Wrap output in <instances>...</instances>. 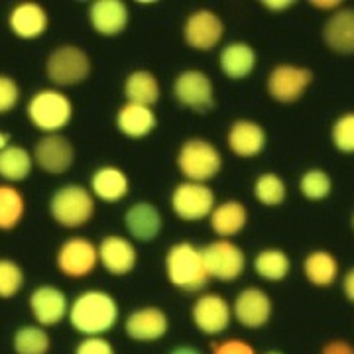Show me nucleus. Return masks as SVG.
I'll return each instance as SVG.
<instances>
[{
  "label": "nucleus",
  "instance_id": "nucleus-34",
  "mask_svg": "<svg viewBox=\"0 0 354 354\" xmlns=\"http://www.w3.org/2000/svg\"><path fill=\"white\" fill-rule=\"evenodd\" d=\"M254 199L264 205L268 209H274V207H279L283 205L286 197H288V185L286 181L274 174V171H266L262 176L256 177L252 185Z\"/></svg>",
  "mask_w": 354,
  "mask_h": 354
},
{
  "label": "nucleus",
  "instance_id": "nucleus-13",
  "mask_svg": "<svg viewBox=\"0 0 354 354\" xmlns=\"http://www.w3.org/2000/svg\"><path fill=\"white\" fill-rule=\"evenodd\" d=\"M232 307L221 293H203L191 307V321L207 337H218L232 323Z\"/></svg>",
  "mask_w": 354,
  "mask_h": 354
},
{
  "label": "nucleus",
  "instance_id": "nucleus-18",
  "mask_svg": "<svg viewBox=\"0 0 354 354\" xmlns=\"http://www.w3.org/2000/svg\"><path fill=\"white\" fill-rule=\"evenodd\" d=\"M99 262L111 276H128L138 264V250L127 236L109 234L99 242Z\"/></svg>",
  "mask_w": 354,
  "mask_h": 354
},
{
  "label": "nucleus",
  "instance_id": "nucleus-29",
  "mask_svg": "<svg viewBox=\"0 0 354 354\" xmlns=\"http://www.w3.org/2000/svg\"><path fill=\"white\" fill-rule=\"evenodd\" d=\"M124 97L127 102L153 106L162 97V87L158 77L148 69H136L124 79Z\"/></svg>",
  "mask_w": 354,
  "mask_h": 354
},
{
  "label": "nucleus",
  "instance_id": "nucleus-48",
  "mask_svg": "<svg viewBox=\"0 0 354 354\" xmlns=\"http://www.w3.org/2000/svg\"><path fill=\"white\" fill-rule=\"evenodd\" d=\"M351 225H353V230H354V213H353V216H351Z\"/></svg>",
  "mask_w": 354,
  "mask_h": 354
},
{
  "label": "nucleus",
  "instance_id": "nucleus-21",
  "mask_svg": "<svg viewBox=\"0 0 354 354\" xmlns=\"http://www.w3.org/2000/svg\"><path fill=\"white\" fill-rule=\"evenodd\" d=\"M50 16L38 2H18L8 12V28L16 38L38 39L48 32Z\"/></svg>",
  "mask_w": 354,
  "mask_h": 354
},
{
  "label": "nucleus",
  "instance_id": "nucleus-32",
  "mask_svg": "<svg viewBox=\"0 0 354 354\" xmlns=\"http://www.w3.org/2000/svg\"><path fill=\"white\" fill-rule=\"evenodd\" d=\"M26 215V197L10 183H0V230H14L20 227Z\"/></svg>",
  "mask_w": 354,
  "mask_h": 354
},
{
  "label": "nucleus",
  "instance_id": "nucleus-41",
  "mask_svg": "<svg viewBox=\"0 0 354 354\" xmlns=\"http://www.w3.org/2000/svg\"><path fill=\"white\" fill-rule=\"evenodd\" d=\"M319 354H354V346L344 339H333L323 344Z\"/></svg>",
  "mask_w": 354,
  "mask_h": 354
},
{
  "label": "nucleus",
  "instance_id": "nucleus-47",
  "mask_svg": "<svg viewBox=\"0 0 354 354\" xmlns=\"http://www.w3.org/2000/svg\"><path fill=\"white\" fill-rule=\"evenodd\" d=\"M264 354H283V353H279V351H268V353Z\"/></svg>",
  "mask_w": 354,
  "mask_h": 354
},
{
  "label": "nucleus",
  "instance_id": "nucleus-12",
  "mask_svg": "<svg viewBox=\"0 0 354 354\" xmlns=\"http://www.w3.org/2000/svg\"><path fill=\"white\" fill-rule=\"evenodd\" d=\"M34 164L48 176H64L75 164L73 142L64 134H44L32 150Z\"/></svg>",
  "mask_w": 354,
  "mask_h": 354
},
{
  "label": "nucleus",
  "instance_id": "nucleus-40",
  "mask_svg": "<svg viewBox=\"0 0 354 354\" xmlns=\"http://www.w3.org/2000/svg\"><path fill=\"white\" fill-rule=\"evenodd\" d=\"M213 354H256V348L248 341L230 337L213 344Z\"/></svg>",
  "mask_w": 354,
  "mask_h": 354
},
{
  "label": "nucleus",
  "instance_id": "nucleus-46",
  "mask_svg": "<svg viewBox=\"0 0 354 354\" xmlns=\"http://www.w3.org/2000/svg\"><path fill=\"white\" fill-rule=\"evenodd\" d=\"M8 144H10V136H8L6 132H2V130H0V150H4Z\"/></svg>",
  "mask_w": 354,
  "mask_h": 354
},
{
  "label": "nucleus",
  "instance_id": "nucleus-26",
  "mask_svg": "<svg viewBox=\"0 0 354 354\" xmlns=\"http://www.w3.org/2000/svg\"><path fill=\"white\" fill-rule=\"evenodd\" d=\"M256 64H258L256 50L246 41H230L218 53V67L223 75L232 81H242L252 75Z\"/></svg>",
  "mask_w": 354,
  "mask_h": 354
},
{
  "label": "nucleus",
  "instance_id": "nucleus-28",
  "mask_svg": "<svg viewBox=\"0 0 354 354\" xmlns=\"http://www.w3.org/2000/svg\"><path fill=\"white\" fill-rule=\"evenodd\" d=\"M304 276L305 279L313 286V288H330L337 278H339V260L335 258V254L329 250H313L305 256L304 260Z\"/></svg>",
  "mask_w": 354,
  "mask_h": 354
},
{
  "label": "nucleus",
  "instance_id": "nucleus-30",
  "mask_svg": "<svg viewBox=\"0 0 354 354\" xmlns=\"http://www.w3.org/2000/svg\"><path fill=\"white\" fill-rule=\"evenodd\" d=\"M34 158L32 152H28L22 146L8 144L4 150H0V179H4V183H20L26 181L32 169H34Z\"/></svg>",
  "mask_w": 354,
  "mask_h": 354
},
{
  "label": "nucleus",
  "instance_id": "nucleus-27",
  "mask_svg": "<svg viewBox=\"0 0 354 354\" xmlns=\"http://www.w3.org/2000/svg\"><path fill=\"white\" fill-rule=\"evenodd\" d=\"M209 223L218 239L230 241L232 236L241 234L248 225V209L239 199L216 203L215 211L209 216Z\"/></svg>",
  "mask_w": 354,
  "mask_h": 354
},
{
  "label": "nucleus",
  "instance_id": "nucleus-44",
  "mask_svg": "<svg viewBox=\"0 0 354 354\" xmlns=\"http://www.w3.org/2000/svg\"><path fill=\"white\" fill-rule=\"evenodd\" d=\"M295 2H262V6H266L268 10H272V12H283V10H288V8H291Z\"/></svg>",
  "mask_w": 354,
  "mask_h": 354
},
{
  "label": "nucleus",
  "instance_id": "nucleus-4",
  "mask_svg": "<svg viewBox=\"0 0 354 354\" xmlns=\"http://www.w3.org/2000/svg\"><path fill=\"white\" fill-rule=\"evenodd\" d=\"M91 189L81 183H65L51 193L48 211L55 225L64 228H81L95 216L97 205Z\"/></svg>",
  "mask_w": 354,
  "mask_h": 354
},
{
  "label": "nucleus",
  "instance_id": "nucleus-20",
  "mask_svg": "<svg viewBox=\"0 0 354 354\" xmlns=\"http://www.w3.org/2000/svg\"><path fill=\"white\" fill-rule=\"evenodd\" d=\"M128 6L120 0H97L88 6V24L102 38L120 36L128 28Z\"/></svg>",
  "mask_w": 354,
  "mask_h": 354
},
{
  "label": "nucleus",
  "instance_id": "nucleus-24",
  "mask_svg": "<svg viewBox=\"0 0 354 354\" xmlns=\"http://www.w3.org/2000/svg\"><path fill=\"white\" fill-rule=\"evenodd\" d=\"M88 189L99 201L118 203L130 193V179L116 165H101L93 171Z\"/></svg>",
  "mask_w": 354,
  "mask_h": 354
},
{
  "label": "nucleus",
  "instance_id": "nucleus-11",
  "mask_svg": "<svg viewBox=\"0 0 354 354\" xmlns=\"http://www.w3.org/2000/svg\"><path fill=\"white\" fill-rule=\"evenodd\" d=\"M203 258L209 272V278L218 281H234L246 270V254L236 242L218 241L211 242L203 248Z\"/></svg>",
  "mask_w": 354,
  "mask_h": 354
},
{
  "label": "nucleus",
  "instance_id": "nucleus-22",
  "mask_svg": "<svg viewBox=\"0 0 354 354\" xmlns=\"http://www.w3.org/2000/svg\"><path fill=\"white\" fill-rule=\"evenodd\" d=\"M124 227L134 241L153 242L164 228V218L153 203L138 201L124 213Z\"/></svg>",
  "mask_w": 354,
  "mask_h": 354
},
{
  "label": "nucleus",
  "instance_id": "nucleus-36",
  "mask_svg": "<svg viewBox=\"0 0 354 354\" xmlns=\"http://www.w3.org/2000/svg\"><path fill=\"white\" fill-rule=\"evenodd\" d=\"M24 270L16 260L0 258V299H12L24 288Z\"/></svg>",
  "mask_w": 354,
  "mask_h": 354
},
{
  "label": "nucleus",
  "instance_id": "nucleus-43",
  "mask_svg": "<svg viewBox=\"0 0 354 354\" xmlns=\"http://www.w3.org/2000/svg\"><path fill=\"white\" fill-rule=\"evenodd\" d=\"M311 6L317 8V10H323V12L333 14V12H337L339 8H342V2L341 0H339V2H337V0H333V2H311Z\"/></svg>",
  "mask_w": 354,
  "mask_h": 354
},
{
  "label": "nucleus",
  "instance_id": "nucleus-45",
  "mask_svg": "<svg viewBox=\"0 0 354 354\" xmlns=\"http://www.w3.org/2000/svg\"><path fill=\"white\" fill-rule=\"evenodd\" d=\"M169 354H203L201 351H197L195 346H191V344H179L176 346L174 351H169Z\"/></svg>",
  "mask_w": 354,
  "mask_h": 354
},
{
  "label": "nucleus",
  "instance_id": "nucleus-6",
  "mask_svg": "<svg viewBox=\"0 0 354 354\" xmlns=\"http://www.w3.org/2000/svg\"><path fill=\"white\" fill-rule=\"evenodd\" d=\"M91 71V55L75 44H64L51 50L46 59V75L55 88L77 87L87 81Z\"/></svg>",
  "mask_w": 354,
  "mask_h": 354
},
{
  "label": "nucleus",
  "instance_id": "nucleus-5",
  "mask_svg": "<svg viewBox=\"0 0 354 354\" xmlns=\"http://www.w3.org/2000/svg\"><path fill=\"white\" fill-rule=\"evenodd\" d=\"M177 169L185 181L209 183L223 169V156L215 144L205 138H189L183 142L176 158Z\"/></svg>",
  "mask_w": 354,
  "mask_h": 354
},
{
  "label": "nucleus",
  "instance_id": "nucleus-33",
  "mask_svg": "<svg viewBox=\"0 0 354 354\" xmlns=\"http://www.w3.org/2000/svg\"><path fill=\"white\" fill-rule=\"evenodd\" d=\"M14 354H48L51 351V337L39 325H22L14 330Z\"/></svg>",
  "mask_w": 354,
  "mask_h": 354
},
{
  "label": "nucleus",
  "instance_id": "nucleus-2",
  "mask_svg": "<svg viewBox=\"0 0 354 354\" xmlns=\"http://www.w3.org/2000/svg\"><path fill=\"white\" fill-rule=\"evenodd\" d=\"M167 281L181 291H201L209 283V272L203 258V248L191 242H176L165 254Z\"/></svg>",
  "mask_w": 354,
  "mask_h": 354
},
{
  "label": "nucleus",
  "instance_id": "nucleus-3",
  "mask_svg": "<svg viewBox=\"0 0 354 354\" xmlns=\"http://www.w3.org/2000/svg\"><path fill=\"white\" fill-rule=\"evenodd\" d=\"M26 116L39 132L62 134L73 118V102L62 88H39L26 104Z\"/></svg>",
  "mask_w": 354,
  "mask_h": 354
},
{
  "label": "nucleus",
  "instance_id": "nucleus-38",
  "mask_svg": "<svg viewBox=\"0 0 354 354\" xmlns=\"http://www.w3.org/2000/svg\"><path fill=\"white\" fill-rule=\"evenodd\" d=\"M20 97H22V93H20V85L16 83V79L0 73V116L12 113L20 102Z\"/></svg>",
  "mask_w": 354,
  "mask_h": 354
},
{
  "label": "nucleus",
  "instance_id": "nucleus-35",
  "mask_svg": "<svg viewBox=\"0 0 354 354\" xmlns=\"http://www.w3.org/2000/svg\"><path fill=\"white\" fill-rule=\"evenodd\" d=\"M333 191V179L321 167L305 169L304 176L299 177V193L307 201H323Z\"/></svg>",
  "mask_w": 354,
  "mask_h": 354
},
{
  "label": "nucleus",
  "instance_id": "nucleus-15",
  "mask_svg": "<svg viewBox=\"0 0 354 354\" xmlns=\"http://www.w3.org/2000/svg\"><path fill=\"white\" fill-rule=\"evenodd\" d=\"M28 307H30V313L34 317L36 325L48 329V327L59 325L64 319H67L71 304H69L64 290L50 286V283H44L30 293Z\"/></svg>",
  "mask_w": 354,
  "mask_h": 354
},
{
  "label": "nucleus",
  "instance_id": "nucleus-39",
  "mask_svg": "<svg viewBox=\"0 0 354 354\" xmlns=\"http://www.w3.org/2000/svg\"><path fill=\"white\" fill-rule=\"evenodd\" d=\"M73 354H116L113 342L106 337H83L77 342Z\"/></svg>",
  "mask_w": 354,
  "mask_h": 354
},
{
  "label": "nucleus",
  "instance_id": "nucleus-9",
  "mask_svg": "<svg viewBox=\"0 0 354 354\" xmlns=\"http://www.w3.org/2000/svg\"><path fill=\"white\" fill-rule=\"evenodd\" d=\"M313 83V71L304 65L281 64L276 65L266 81V88L270 99L281 104L297 102L305 95V91Z\"/></svg>",
  "mask_w": 354,
  "mask_h": 354
},
{
  "label": "nucleus",
  "instance_id": "nucleus-7",
  "mask_svg": "<svg viewBox=\"0 0 354 354\" xmlns=\"http://www.w3.org/2000/svg\"><path fill=\"white\" fill-rule=\"evenodd\" d=\"M169 205L177 218L185 223H199L215 211L216 197L207 183L181 181L171 191Z\"/></svg>",
  "mask_w": 354,
  "mask_h": 354
},
{
  "label": "nucleus",
  "instance_id": "nucleus-42",
  "mask_svg": "<svg viewBox=\"0 0 354 354\" xmlns=\"http://www.w3.org/2000/svg\"><path fill=\"white\" fill-rule=\"evenodd\" d=\"M342 293L354 305V268H351L342 278Z\"/></svg>",
  "mask_w": 354,
  "mask_h": 354
},
{
  "label": "nucleus",
  "instance_id": "nucleus-1",
  "mask_svg": "<svg viewBox=\"0 0 354 354\" xmlns=\"http://www.w3.org/2000/svg\"><path fill=\"white\" fill-rule=\"evenodd\" d=\"M120 307L109 291H81L69 307V323L81 337H104L116 327Z\"/></svg>",
  "mask_w": 354,
  "mask_h": 354
},
{
  "label": "nucleus",
  "instance_id": "nucleus-25",
  "mask_svg": "<svg viewBox=\"0 0 354 354\" xmlns=\"http://www.w3.org/2000/svg\"><path fill=\"white\" fill-rule=\"evenodd\" d=\"M116 128L120 134H124L127 138L140 140L146 138L148 134H152L158 127V116L153 113L152 106H144V104H134V102H124L118 113H116Z\"/></svg>",
  "mask_w": 354,
  "mask_h": 354
},
{
  "label": "nucleus",
  "instance_id": "nucleus-31",
  "mask_svg": "<svg viewBox=\"0 0 354 354\" xmlns=\"http://www.w3.org/2000/svg\"><path fill=\"white\" fill-rule=\"evenodd\" d=\"M252 268L256 276L266 281H283L290 276L291 260L281 248L272 246V248L260 250L254 256Z\"/></svg>",
  "mask_w": 354,
  "mask_h": 354
},
{
  "label": "nucleus",
  "instance_id": "nucleus-8",
  "mask_svg": "<svg viewBox=\"0 0 354 354\" xmlns=\"http://www.w3.org/2000/svg\"><path fill=\"white\" fill-rule=\"evenodd\" d=\"M99 262V244L85 236H71L62 242L55 252L57 270L69 279H83L91 276Z\"/></svg>",
  "mask_w": 354,
  "mask_h": 354
},
{
  "label": "nucleus",
  "instance_id": "nucleus-17",
  "mask_svg": "<svg viewBox=\"0 0 354 354\" xmlns=\"http://www.w3.org/2000/svg\"><path fill=\"white\" fill-rule=\"evenodd\" d=\"M274 305L270 295L260 288H244L232 304V317L246 329H262L270 323Z\"/></svg>",
  "mask_w": 354,
  "mask_h": 354
},
{
  "label": "nucleus",
  "instance_id": "nucleus-10",
  "mask_svg": "<svg viewBox=\"0 0 354 354\" xmlns=\"http://www.w3.org/2000/svg\"><path fill=\"white\" fill-rule=\"evenodd\" d=\"M176 101L193 113L205 114L215 109V87L201 69H185L174 81Z\"/></svg>",
  "mask_w": 354,
  "mask_h": 354
},
{
  "label": "nucleus",
  "instance_id": "nucleus-23",
  "mask_svg": "<svg viewBox=\"0 0 354 354\" xmlns=\"http://www.w3.org/2000/svg\"><path fill=\"white\" fill-rule=\"evenodd\" d=\"M321 36L325 46L339 55H354V8H339L327 16Z\"/></svg>",
  "mask_w": 354,
  "mask_h": 354
},
{
  "label": "nucleus",
  "instance_id": "nucleus-16",
  "mask_svg": "<svg viewBox=\"0 0 354 354\" xmlns=\"http://www.w3.org/2000/svg\"><path fill=\"white\" fill-rule=\"evenodd\" d=\"M169 330V317L162 307L146 305L130 311L124 319V333L130 341L156 342Z\"/></svg>",
  "mask_w": 354,
  "mask_h": 354
},
{
  "label": "nucleus",
  "instance_id": "nucleus-14",
  "mask_svg": "<svg viewBox=\"0 0 354 354\" xmlns=\"http://www.w3.org/2000/svg\"><path fill=\"white\" fill-rule=\"evenodd\" d=\"M225 38V22L209 8H197L185 18L183 41L195 51H211Z\"/></svg>",
  "mask_w": 354,
  "mask_h": 354
},
{
  "label": "nucleus",
  "instance_id": "nucleus-37",
  "mask_svg": "<svg viewBox=\"0 0 354 354\" xmlns=\"http://www.w3.org/2000/svg\"><path fill=\"white\" fill-rule=\"evenodd\" d=\"M330 142L341 153H354V113L341 114L333 122Z\"/></svg>",
  "mask_w": 354,
  "mask_h": 354
},
{
  "label": "nucleus",
  "instance_id": "nucleus-19",
  "mask_svg": "<svg viewBox=\"0 0 354 354\" xmlns=\"http://www.w3.org/2000/svg\"><path fill=\"white\" fill-rule=\"evenodd\" d=\"M227 144L234 156L250 160L264 152L268 134L260 122L250 120V118H239L228 128Z\"/></svg>",
  "mask_w": 354,
  "mask_h": 354
}]
</instances>
